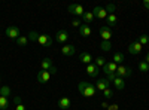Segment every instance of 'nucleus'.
Returning <instances> with one entry per match:
<instances>
[{
    "instance_id": "2",
    "label": "nucleus",
    "mask_w": 149,
    "mask_h": 110,
    "mask_svg": "<svg viewBox=\"0 0 149 110\" xmlns=\"http://www.w3.org/2000/svg\"><path fill=\"white\" fill-rule=\"evenodd\" d=\"M78 89H79V92H81L84 97H86V98H91V97H94V95L97 94L95 86H94L93 83H88V82H79Z\"/></svg>"
},
{
    "instance_id": "17",
    "label": "nucleus",
    "mask_w": 149,
    "mask_h": 110,
    "mask_svg": "<svg viewBox=\"0 0 149 110\" xmlns=\"http://www.w3.org/2000/svg\"><path fill=\"white\" fill-rule=\"evenodd\" d=\"M91 33H93V30H91V27L88 26V24H82V26L79 27V34L82 36V37H90Z\"/></svg>"
},
{
    "instance_id": "12",
    "label": "nucleus",
    "mask_w": 149,
    "mask_h": 110,
    "mask_svg": "<svg viewBox=\"0 0 149 110\" xmlns=\"http://www.w3.org/2000/svg\"><path fill=\"white\" fill-rule=\"evenodd\" d=\"M55 42H58V43H66L67 40H69V34H67V31L66 30H60V31H57L55 33Z\"/></svg>"
},
{
    "instance_id": "31",
    "label": "nucleus",
    "mask_w": 149,
    "mask_h": 110,
    "mask_svg": "<svg viewBox=\"0 0 149 110\" xmlns=\"http://www.w3.org/2000/svg\"><path fill=\"white\" fill-rule=\"evenodd\" d=\"M106 12H107V15H110V14H113V12H115V5H112V3H109L106 8Z\"/></svg>"
},
{
    "instance_id": "22",
    "label": "nucleus",
    "mask_w": 149,
    "mask_h": 110,
    "mask_svg": "<svg viewBox=\"0 0 149 110\" xmlns=\"http://www.w3.org/2000/svg\"><path fill=\"white\" fill-rule=\"evenodd\" d=\"M82 19L85 24H91L94 21V15H93V12H85V14L82 15Z\"/></svg>"
},
{
    "instance_id": "5",
    "label": "nucleus",
    "mask_w": 149,
    "mask_h": 110,
    "mask_svg": "<svg viewBox=\"0 0 149 110\" xmlns=\"http://www.w3.org/2000/svg\"><path fill=\"white\" fill-rule=\"evenodd\" d=\"M5 34L8 36L9 39L17 40V39L19 37V36H21V31H19V28H18V27H15V26H9V27H6Z\"/></svg>"
},
{
    "instance_id": "29",
    "label": "nucleus",
    "mask_w": 149,
    "mask_h": 110,
    "mask_svg": "<svg viewBox=\"0 0 149 110\" xmlns=\"http://www.w3.org/2000/svg\"><path fill=\"white\" fill-rule=\"evenodd\" d=\"M103 97L106 100H109V98H112V97H113V91H112L110 88H106L104 91H103Z\"/></svg>"
},
{
    "instance_id": "13",
    "label": "nucleus",
    "mask_w": 149,
    "mask_h": 110,
    "mask_svg": "<svg viewBox=\"0 0 149 110\" xmlns=\"http://www.w3.org/2000/svg\"><path fill=\"white\" fill-rule=\"evenodd\" d=\"M106 88H109V82H107L106 77H100V79L95 82V89H97V92H103Z\"/></svg>"
},
{
    "instance_id": "18",
    "label": "nucleus",
    "mask_w": 149,
    "mask_h": 110,
    "mask_svg": "<svg viewBox=\"0 0 149 110\" xmlns=\"http://www.w3.org/2000/svg\"><path fill=\"white\" fill-rule=\"evenodd\" d=\"M79 61L82 64H93V55L90 54V52H82L81 55H79Z\"/></svg>"
},
{
    "instance_id": "34",
    "label": "nucleus",
    "mask_w": 149,
    "mask_h": 110,
    "mask_svg": "<svg viewBox=\"0 0 149 110\" xmlns=\"http://www.w3.org/2000/svg\"><path fill=\"white\" fill-rule=\"evenodd\" d=\"M15 110H27V109H26V106L18 104V106H15Z\"/></svg>"
},
{
    "instance_id": "35",
    "label": "nucleus",
    "mask_w": 149,
    "mask_h": 110,
    "mask_svg": "<svg viewBox=\"0 0 149 110\" xmlns=\"http://www.w3.org/2000/svg\"><path fill=\"white\" fill-rule=\"evenodd\" d=\"M14 103L18 106V104H21V97H15V100H14Z\"/></svg>"
},
{
    "instance_id": "23",
    "label": "nucleus",
    "mask_w": 149,
    "mask_h": 110,
    "mask_svg": "<svg viewBox=\"0 0 149 110\" xmlns=\"http://www.w3.org/2000/svg\"><path fill=\"white\" fill-rule=\"evenodd\" d=\"M93 61H94L93 64H94V66H97L98 68H100V67H103V66L106 64V58H104V57H97V58H94Z\"/></svg>"
},
{
    "instance_id": "21",
    "label": "nucleus",
    "mask_w": 149,
    "mask_h": 110,
    "mask_svg": "<svg viewBox=\"0 0 149 110\" xmlns=\"http://www.w3.org/2000/svg\"><path fill=\"white\" fill-rule=\"evenodd\" d=\"M124 59H125V57H124V54H122V52H115V54H113V58H112V61H113L115 64L122 63Z\"/></svg>"
},
{
    "instance_id": "3",
    "label": "nucleus",
    "mask_w": 149,
    "mask_h": 110,
    "mask_svg": "<svg viewBox=\"0 0 149 110\" xmlns=\"http://www.w3.org/2000/svg\"><path fill=\"white\" fill-rule=\"evenodd\" d=\"M131 75H133V70H131L130 67H125V66H118V68H116V71H115V76H116V77H121V79L130 77Z\"/></svg>"
},
{
    "instance_id": "14",
    "label": "nucleus",
    "mask_w": 149,
    "mask_h": 110,
    "mask_svg": "<svg viewBox=\"0 0 149 110\" xmlns=\"http://www.w3.org/2000/svg\"><path fill=\"white\" fill-rule=\"evenodd\" d=\"M74 52H76L74 45H64L63 48H61V54H63L64 57H73Z\"/></svg>"
},
{
    "instance_id": "11",
    "label": "nucleus",
    "mask_w": 149,
    "mask_h": 110,
    "mask_svg": "<svg viewBox=\"0 0 149 110\" xmlns=\"http://www.w3.org/2000/svg\"><path fill=\"white\" fill-rule=\"evenodd\" d=\"M36 79H37V82H39V83H46L49 79H51V73L46 71V70H40L39 73H37Z\"/></svg>"
},
{
    "instance_id": "25",
    "label": "nucleus",
    "mask_w": 149,
    "mask_h": 110,
    "mask_svg": "<svg viewBox=\"0 0 149 110\" xmlns=\"http://www.w3.org/2000/svg\"><path fill=\"white\" fill-rule=\"evenodd\" d=\"M18 46H27V42H29V37L27 36H19V37L15 40Z\"/></svg>"
},
{
    "instance_id": "38",
    "label": "nucleus",
    "mask_w": 149,
    "mask_h": 110,
    "mask_svg": "<svg viewBox=\"0 0 149 110\" xmlns=\"http://www.w3.org/2000/svg\"><path fill=\"white\" fill-rule=\"evenodd\" d=\"M145 61H146V63L149 64V52H148V55H146V59H145Z\"/></svg>"
},
{
    "instance_id": "1",
    "label": "nucleus",
    "mask_w": 149,
    "mask_h": 110,
    "mask_svg": "<svg viewBox=\"0 0 149 110\" xmlns=\"http://www.w3.org/2000/svg\"><path fill=\"white\" fill-rule=\"evenodd\" d=\"M29 40H33V42H37L39 45L42 46H51L54 39L51 37V36H48V34H37L36 31H31L29 34Z\"/></svg>"
},
{
    "instance_id": "19",
    "label": "nucleus",
    "mask_w": 149,
    "mask_h": 110,
    "mask_svg": "<svg viewBox=\"0 0 149 110\" xmlns=\"http://www.w3.org/2000/svg\"><path fill=\"white\" fill-rule=\"evenodd\" d=\"M115 85V88L118 89V91H122L124 88H125V82H124V79H121V77H115V80L112 82Z\"/></svg>"
},
{
    "instance_id": "24",
    "label": "nucleus",
    "mask_w": 149,
    "mask_h": 110,
    "mask_svg": "<svg viewBox=\"0 0 149 110\" xmlns=\"http://www.w3.org/2000/svg\"><path fill=\"white\" fill-rule=\"evenodd\" d=\"M8 107H9V98L0 95V110H6Z\"/></svg>"
},
{
    "instance_id": "10",
    "label": "nucleus",
    "mask_w": 149,
    "mask_h": 110,
    "mask_svg": "<svg viewBox=\"0 0 149 110\" xmlns=\"http://www.w3.org/2000/svg\"><path fill=\"white\" fill-rule=\"evenodd\" d=\"M98 34L102 36L103 40H109V42H110V37H112V30H110V27H107V26L100 27V30H98Z\"/></svg>"
},
{
    "instance_id": "20",
    "label": "nucleus",
    "mask_w": 149,
    "mask_h": 110,
    "mask_svg": "<svg viewBox=\"0 0 149 110\" xmlns=\"http://www.w3.org/2000/svg\"><path fill=\"white\" fill-rule=\"evenodd\" d=\"M107 24H109V26L107 27H115L116 26V24H118V18H116V15L115 14H110V15H107Z\"/></svg>"
},
{
    "instance_id": "36",
    "label": "nucleus",
    "mask_w": 149,
    "mask_h": 110,
    "mask_svg": "<svg viewBox=\"0 0 149 110\" xmlns=\"http://www.w3.org/2000/svg\"><path fill=\"white\" fill-rule=\"evenodd\" d=\"M143 6H145L146 9H149V0H143Z\"/></svg>"
},
{
    "instance_id": "32",
    "label": "nucleus",
    "mask_w": 149,
    "mask_h": 110,
    "mask_svg": "<svg viewBox=\"0 0 149 110\" xmlns=\"http://www.w3.org/2000/svg\"><path fill=\"white\" fill-rule=\"evenodd\" d=\"M72 26H73V27H78V28H79V27L82 26V24H81V21H79V19H73Z\"/></svg>"
},
{
    "instance_id": "27",
    "label": "nucleus",
    "mask_w": 149,
    "mask_h": 110,
    "mask_svg": "<svg viewBox=\"0 0 149 110\" xmlns=\"http://www.w3.org/2000/svg\"><path fill=\"white\" fill-rule=\"evenodd\" d=\"M139 70L142 73H148L149 71V64L146 63V61H140V63H139Z\"/></svg>"
},
{
    "instance_id": "28",
    "label": "nucleus",
    "mask_w": 149,
    "mask_h": 110,
    "mask_svg": "<svg viewBox=\"0 0 149 110\" xmlns=\"http://www.w3.org/2000/svg\"><path fill=\"white\" fill-rule=\"evenodd\" d=\"M0 95L2 97H9L10 95V88L6 86V85H3V86L0 88Z\"/></svg>"
},
{
    "instance_id": "6",
    "label": "nucleus",
    "mask_w": 149,
    "mask_h": 110,
    "mask_svg": "<svg viewBox=\"0 0 149 110\" xmlns=\"http://www.w3.org/2000/svg\"><path fill=\"white\" fill-rule=\"evenodd\" d=\"M69 12H70V14H73V15H76V17H82L85 14V8L82 5L72 3V5H69Z\"/></svg>"
},
{
    "instance_id": "16",
    "label": "nucleus",
    "mask_w": 149,
    "mask_h": 110,
    "mask_svg": "<svg viewBox=\"0 0 149 110\" xmlns=\"http://www.w3.org/2000/svg\"><path fill=\"white\" fill-rule=\"evenodd\" d=\"M98 71H100V68H98L97 66H94V64H88V66H86V75H88L90 77H97Z\"/></svg>"
},
{
    "instance_id": "9",
    "label": "nucleus",
    "mask_w": 149,
    "mask_h": 110,
    "mask_svg": "<svg viewBox=\"0 0 149 110\" xmlns=\"http://www.w3.org/2000/svg\"><path fill=\"white\" fill-rule=\"evenodd\" d=\"M93 15H94V18L104 19V18H107V12H106V9L102 8V6H95V8L93 9Z\"/></svg>"
},
{
    "instance_id": "37",
    "label": "nucleus",
    "mask_w": 149,
    "mask_h": 110,
    "mask_svg": "<svg viewBox=\"0 0 149 110\" xmlns=\"http://www.w3.org/2000/svg\"><path fill=\"white\" fill-rule=\"evenodd\" d=\"M102 107H103V109H107V107H109L107 101H103V103H102Z\"/></svg>"
},
{
    "instance_id": "8",
    "label": "nucleus",
    "mask_w": 149,
    "mask_h": 110,
    "mask_svg": "<svg viewBox=\"0 0 149 110\" xmlns=\"http://www.w3.org/2000/svg\"><path fill=\"white\" fill-rule=\"evenodd\" d=\"M118 68V64H115L113 61H106V64L103 66V73L107 76V75H112V73H115Z\"/></svg>"
},
{
    "instance_id": "15",
    "label": "nucleus",
    "mask_w": 149,
    "mask_h": 110,
    "mask_svg": "<svg viewBox=\"0 0 149 110\" xmlns=\"http://www.w3.org/2000/svg\"><path fill=\"white\" fill-rule=\"evenodd\" d=\"M58 107L61 110H69L72 107V101L70 98H67V97H61V98L58 100Z\"/></svg>"
},
{
    "instance_id": "30",
    "label": "nucleus",
    "mask_w": 149,
    "mask_h": 110,
    "mask_svg": "<svg viewBox=\"0 0 149 110\" xmlns=\"http://www.w3.org/2000/svg\"><path fill=\"white\" fill-rule=\"evenodd\" d=\"M139 43L143 46V45H148L149 43V36H146V34H143V36H140L139 37Z\"/></svg>"
},
{
    "instance_id": "33",
    "label": "nucleus",
    "mask_w": 149,
    "mask_h": 110,
    "mask_svg": "<svg viewBox=\"0 0 149 110\" xmlns=\"http://www.w3.org/2000/svg\"><path fill=\"white\" fill-rule=\"evenodd\" d=\"M107 110H119V106L118 104H109Z\"/></svg>"
},
{
    "instance_id": "26",
    "label": "nucleus",
    "mask_w": 149,
    "mask_h": 110,
    "mask_svg": "<svg viewBox=\"0 0 149 110\" xmlns=\"http://www.w3.org/2000/svg\"><path fill=\"white\" fill-rule=\"evenodd\" d=\"M100 48H102V51H104V52H109V51L112 49V43H110L109 40H103V42L100 43Z\"/></svg>"
},
{
    "instance_id": "7",
    "label": "nucleus",
    "mask_w": 149,
    "mask_h": 110,
    "mask_svg": "<svg viewBox=\"0 0 149 110\" xmlns=\"http://www.w3.org/2000/svg\"><path fill=\"white\" fill-rule=\"evenodd\" d=\"M142 45L139 43V40H134V42H131L130 45H128V52L131 54V55H137V54H140L142 52Z\"/></svg>"
},
{
    "instance_id": "39",
    "label": "nucleus",
    "mask_w": 149,
    "mask_h": 110,
    "mask_svg": "<svg viewBox=\"0 0 149 110\" xmlns=\"http://www.w3.org/2000/svg\"><path fill=\"white\" fill-rule=\"evenodd\" d=\"M0 83H2V75H0Z\"/></svg>"
},
{
    "instance_id": "4",
    "label": "nucleus",
    "mask_w": 149,
    "mask_h": 110,
    "mask_svg": "<svg viewBox=\"0 0 149 110\" xmlns=\"http://www.w3.org/2000/svg\"><path fill=\"white\" fill-rule=\"evenodd\" d=\"M40 67H42V70L49 71L51 75H55V73H57V68L54 67L51 58H43V59H42V63H40Z\"/></svg>"
}]
</instances>
